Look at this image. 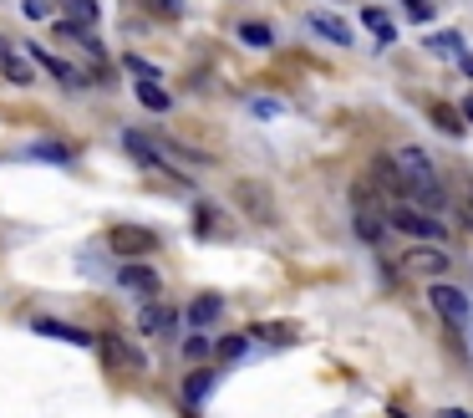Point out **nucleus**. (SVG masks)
Segmentation results:
<instances>
[{"instance_id": "7c9ffc66", "label": "nucleus", "mask_w": 473, "mask_h": 418, "mask_svg": "<svg viewBox=\"0 0 473 418\" xmlns=\"http://www.w3.org/2000/svg\"><path fill=\"white\" fill-rule=\"evenodd\" d=\"M463 118H469V123H473V97H463Z\"/></svg>"}, {"instance_id": "b1692460", "label": "nucleus", "mask_w": 473, "mask_h": 418, "mask_svg": "<svg viewBox=\"0 0 473 418\" xmlns=\"http://www.w3.org/2000/svg\"><path fill=\"white\" fill-rule=\"evenodd\" d=\"M21 11H26V21H46L51 16V0H26Z\"/></svg>"}, {"instance_id": "dca6fc26", "label": "nucleus", "mask_w": 473, "mask_h": 418, "mask_svg": "<svg viewBox=\"0 0 473 418\" xmlns=\"http://www.w3.org/2000/svg\"><path fill=\"white\" fill-rule=\"evenodd\" d=\"M0 72H5V77H11L16 87H31V82H36V72H31V62H21L16 51H0Z\"/></svg>"}, {"instance_id": "4468645a", "label": "nucleus", "mask_w": 473, "mask_h": 418, "mask_svg": "<svg viewBox=\"0 0 473 418\" xmlns=\"http://www.w3.org/2000/svg\"><path fill=\"white\" fill-rule=\"evenodd\" d=\"M428 118H432V128H438V133H448V138H458L463 123H469V118H463V112H453L448 103H428Z\"/></svg>"}, {"instance_id": "ddd939ff", "label": "nucleus", "mask_w": 473, "mask_h": 418, "mask_svg": "<svg viewBox=\"0 0 473 418\" xmlns=\"http://www.w3.org/2000/svg\"><path fill=\"white\" fill-rule=\"evenodd\" d=\"M133 92H138V103H143L148 112H168V107H173V92H164V87H158V77H148V82H138Z\"/></svg>"}, {"instance_id": "9b49d317", "label": "nucleus", "mask_w": 473, "mask_h": 418, "mask_svg": "<svg viewBox=\"0 0 473 418\" xmlns=\"http://www.w3.org/2000/svg\"><path fill=\"white\" fill-rule=\"evenodd\" d=\"M362 26H367L377 46H397V21H392L387 11H377V5H362Z\"/></svg>"}, {"instance_id": "2eb2a0df", "label": "nucleus", "mask_w": 473, "mask_h": 418, "mask_svg": "<svg viewBox=\"0 0 473 418\" xmlns=\"http://www.w3.org/2000/svg\"><path fill=\"white\" fill-rule=\"evenodd\" d=\"M351 220H356V235H362V240H367V245H382V235H387V214H382V220H377V214H371V209H356V214H351Z\"/></svg>"}, {"instance_id": "a211bd4d", "label": "nucleus", "mask_w": 473, "mask_h": 418, "mask_svg": "<svg viewBox=\"0 0 473 418\" xmlns=\"http://www.w3.org/2000/svg\"><path fill=\"white\" fill-rule=\"evenodd\" d=\"M21 159H42V164H72V148H66V143H31V148H21Z\"/></svg>"}, {"instance_id": "bb28decb", "label": "nucleus", "mask_w": 473, "mask_h": 418, "mask_svg": "<svg viewBox=\"0 0 473 418\" xmlns=\"http://www.w3.org/2000/svg\"><path fill=\"white\" fill-rule=\"evenodd\" d=\"M66 5H72L77 21H97V5H92V0H66Z\"/></svg>"}, {"instance_id": "aec40b11", "label": "nucleus", "mask_w": 473, "mask_h": 418, "mask_svg": "<svg viewBox=\"0 0 473 418\" xmlns=\"http://www.w3.org/2000/svg\"><path fill=\"white\" fill-rule=\"evenodd\" d=\"M214 383H219V373H194L184 383V398H188V403H204V398L214 393Z\"/></svg>"}, {"instance_id": "7ed1b4c3", "label": "nucleus", "mask_w": 473, "mask_h": 418, "mask_svg": "<svg viewBox=\"0 0 473 418\" xmlns=\"http://www.w3.org/2000/svg\"><path fill=\"white\" fill-rule=\"evenodd\" d=\"M387 225H392V230H402V235H412L417 245H423V240H428V245H438V240L448 235V230H443V220H432V214H423V209H417V205H408V199L387 209Z\"/></svg>"}, {"instance_id": "393cba45", "label": "nucleus", "mask_w": 473, "mask_h": 418, "mask_svg": "<svg viewBox=\"0 0 473 418\" xmlns=\"http://www.w3.org/2000/svg\"><path fill=\"white\" fill-rule=\"evenodd\" d=\"M408 16H412L417 26H428V21H432V5H428V0H408Z\"/></svg>"}, {"instance_id": "c85d7f7f", "label": "nucleus", "mask_w": 473, "mask_h": 418, "mask_svg": "<svg viewBox=\"0 0 473 418\" xmlns=\"http://www.w3.org/2000/svg\"><path fill=\"white\" fill-rule=\"evenodd\" d=\"M458 66H463V72L473 77V51H463V57H458Z\"/></svg>"}, {"instance_id": "423d86ee", "label": "nucleus", "mask_w": 473, "mask_h": 418, "mask_svg": "<svg viewBox=\"0 0 473 418\" xmlns=\"http://www.w3.org/2000/svg\"><path fill=\"white\" fill-rule=\"evenodd\" d=\"M26 46H31V62L42 66V72H51L57 82H66L72 92H87V87H92V77H87V72H77V66H72V62H62V57H51L46 46H36V42H26Z\"/></svg>"}, {"instance_id": "f03ea898", "label": "nucleus", "mask_w": 473, "mask_h": 418, "mask_svg": "<svg viewBox=\"0 0 473 418\" xmlns=\"http://www.w3.org/2000/svg\"><path fill=\"white\" fill-rule=\"evenodd\" d=\"M97 352H103V362H107V373H123V377H138V373H148V357L127 342L123 332H97Z\"/></svg>"}, {"instance_id": "9d476101", "label": "nucleus", "mask_w": 473, "mask_h": 418, "mask_svg": "<svg viewBox=\"0 0 473 418\" xmlns=\"http://www.w3.org/2000/svg\"><path fill=\"white\" fill-rule=\"evenodd\" d=\"M310 31H316V36H326L331 46H351V26L341 21V16H326V11H310Z\"/></svg>"}, {"instance_id": "0eeeda50", "label": "nucleus", "mask_w": 473, "mask_h": 418, "mask_svg": "<svg viewBox=\"0 0 473 418\" xmlns=\"http://www.w3.org/2000/svg\"><path fill=\"white\" fill-rule=\"evenodd\" d=\"M118 286H123V291H133V296H143V301H153V296L164 291V281H158V271H153V266H138V260L118 271Z\"/></svg>"}, {"instance_id": "4be33fe9", "label": "nucleus", "mask_w": 473, "mask_h": 418, "mask_svg": "<svg viewBox=\"0 0 473 418\" xmlns=\"http://www.w3.org/2000/svg\"><path fill=\"white\" fill-rule=\"evenodd\" d=\"M249 342H255V337H225L214 352H219V362H240V357L249 352Z\"/></svg>"}, {"instance_id": "c756f323", "label": "nucleus", "mask_w": 473, "mask_h": 418, "mask_svg": "<svg viewBox=\"0 0 473 418\" xmlns=\"http://www.w3.org/2000/svg\"><path fill=\"white\" fill-rule=\"evenodd\" d=\"M443 418H473V414H463V408H443Z\"/></svg>"}, {"instance_id": "39448f33", "label": "nucleus", "mask_w": 473, "mask_h": 418, "mask_svg": "<svg viewBox=\"0 0 473 418\" xmlns=\"http://www.w3.org/2000/svg\"><path fill=\"white\" fill-rule=\"evenodd\" d=\"M107 251H112V255H127V260H138V255L158 251V235L143 230V225H112V230H107Z\"/></svg>"}, {"instance_id": "2f4dec72", "label": "nucleus", "mask_w": 473, "mask_h": 418, "mask_svg": "<svg viewBox=\"0 0 473 418\" xmlns=\"http://www.w3.org/2000/svg\"><path fill=\"white\" fill-rule=\"evenodd\" d=\"M469 342H473V321H469Z\"/></svg>"}, {"instance_id": "5701e85b", "label": "nucleus", "mask_w": 473, "mask_h": 418, "mask_svg": "<svg viewBox=\"0 0 473 418\" xmlns=\"http://www.w3.org/2000/svg\"><path fill=\"white\" fill-rule=\"evenodd\" d=\"M249 112H255V118H280L286 103H275V97H249Z\"/></svg>"}, {"instance_id": "f3484780", "label": "nucleus", "mask_w": 473, "mask_h": 418, "mask_svg": "<svg viewBox=\"0 0 473 418\" xmlns=\"http://www.w3.org/2000/svg\"><path fill=\"white\" fill-rule=\"evenodd\" d=\"M240 42L255 46V51H270V46H275V31H270L265 21H240Z\"/></svg>"}, {"instance_id": "cd10ccee", "label": "nucleus", "mask_w": 473, "mask_h": 418, "mask_svg": "<svg viewBox=\"0 0 473 418\" xmlns=\"http://www.w3.org/2000/svg\"><path fill=\"white\" fill-rule=\"evenodd\" d=\"M204 352H209V337H204V332L184 342V357H204Z\"/></svg>"}, {"instance_id": "f8f14e48", "label": "nucleus", "mask_w": 473, "mask_h": 418, "mask_svg": "<svg viewBox=\"0 0 473 418\" xmlns=\"http://www.w3.org/2000/svg\"><path fill=\"white\" fill-rule=\"evenodd\" d=\"M168 327H179V312L164 306V301H148L138 312V332H168Z\"/></svg>"}, {"instance_id": "1a4fd4ad", "label": "nucleus", "mask_w": 473, "mask_h": 418, "mask_svg": "<svg viewBox=\"0 0 473 418\" xmlns=\"http://www.w3.org/2000/svg\"><path fill=\"white\" fill-rule=\"evenodd\" d=\"M219 312H225V301H219V291L194 296V301H188V327H194V332H209V327L219 321Z\"/></svg>"}, {"instance_id": "412c9836", "label": "nucleus", "mask_w": 473, "mask_h": 418, "mask_svg": "<svg viewBox=\"0 0 473 418\" xmlns=\"http://www.w3.org/2000/svg\"><path fill=\"white\" fill-rule=\"evenodd\" d=\"M428 51H438V57H453V62H458V57H463V42H458V36H453V31H438V36H428Z\"/></svg>"}, {"instance_id": "6ab92c4d", "label": "nucleus", "mask_w": 473, "mask_h": 418, "mask_svg": "<svg viewBox=\"0 0 473 418\" xmlns=\"http://www.w3.org/2000/svg\"><path fill=\"white\" fill-rule=\"evenodd\" d=\"M412 271H423V275H438V271H448V255L443 251H412Z\"/></svg>"}, {"instance_id": "6e6552de", "label": "nucleus", "mask_w": 473, "mask_h": 418, "mask_svg": "<svg viewBox=\"0 0 473 418\" xmlns=\"http://www.w3.org/2000/svg\"><path fill=\"white\" fill-rule=\"evenodd\" d=\"M31 332H36V337H51V342H72V347H97V337H92V332L72 327V321H51V316H42Z\"/></svg>"}, {"instance_id": "20e7f679", "label": "nucleus", "mask_w": 473, "mask_h": 418, "mask_svg": "<svg viewBox=\"0 0 473 418\" xmlns=\"http://www.w3.org/2000/svg\"><path fill=\"white\" fill-rule=\"evenodd\" d=\"M428 301H432V312L443 316L448 327H458V332H463V327L473 321V306H469V296L458 291V286H448V281H438V286H428Z\"/></svg>"}, {"instance_id": "f257e3e1", "label": "nucleus", "mask_w": 473, "mask_h": 418, "mask_svg": "<svg viewBox=\"0 0 473 418\" xmlns=\"http://www.w3.org/2000/svg\"><path fill=\"white\" fill-rule=\"evenodd\" d=\"M397 168H402V184H408V205H423V209H448V194L438 184V168L423 148H402L397 153Z\"/></svg>"}, {"instance_id": "a878e982", "label": "nucleus", "mask_w": 473, "mask_h": 418, "mask_svg": "<svg viewBox=\"0 0 473 418\" xmlns=\"http://www.w3.org/2000/svg\"><path fill=\"white\" fill-rule=\"evenodd\" d=\"M127 72H133L138 82H148V77H158V72H153V62H143V57H127Z\"/></svg>"}]
</instances>
